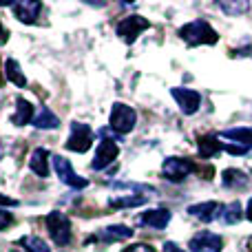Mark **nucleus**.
I'll return each mask as SVG.
<instances>
[{
  "label": "nucleus",
  "mask_w": 252,
  "mask_h": 252,
  "mask_svg": "<svg viewBox=\"0 0 252 252\" xmlns=\"http://www.w3.org/2000/svg\"><path fill=\"white\" fill-rule=\"evenodd\" d=\"M135 122H137V113H135L128 104H122V102L113 104L109 124H111V128H113L115 133H120V135L130 133V130L135 128Z\"/></svg>",
  "instance_id": "f03ea898"
},
{
  "label": "nucleus",
  "mask_w": 252,
  "mask_h": 252,
  "mask_svg": "<svg viewBox=\"0 0 252 252\" xmlns=\"http://www.w3.org/2000/svg\"><path fill=\"white\" fill-rule=\"evenodd\" d=\"M93 144V130L89 128V124L73 122L71 124V133L66 139V148L73 153H87Z\"/></svg>",
  "instance_id": "423d86ee"
},
{
  "label": "nucleus",
  "mask_w": 252,
  "mask_h": 252,
  "mask_svg": "<svg viewBox=\"0 0 252 252\" xmlns=\"http://www.w3.org/2000/svg\"><path fill=\"white\" fill-rule=\"evenodd\" d=\"M217 7L221 9L223 13H228V16H241L244 11H248L250 4L246 2V0H237V2H226V0H223V2H219Z\"/></svg>",
  "instance_id": "393cba45"
},
{
  "label": "nucleus",
  "mask_w": 252,
  "mask_h": 252,
  "mask_svg": "<svg viewBox=\"0 0 252 252\" xmlns=\"http://www.w3.org/2000/svg\"><path fill=\"white\" fill-rule=\"evenodd\" d=\"M164 252H184V250L179 248L177 244H173V241H166V244H164Z\"/></svg>",
  "instance_id": "cd10ccee"
},
{
  "label": "nucleus",
  "mask_w": 252,
  "mask_h": 252,
  "mask_svg": "<svg viewBox=\"0 0 252 252\" xmlns=\"http://www.w3.org/2000/svg\"><path fill=\"white\" fill-rule=\"evenodd\" d=\"M128 190L130 192H118V195H111L109 204L113 206V208H135V206H142L144 201L148 199L146 195H135V190H139V186H130L128 184Z\"/></svg>",
  "instance_id": "ddd939ff"
},
{
  "label": "nucleus",
  "mask_w": 252,
  "mask_h": 252,
  "mask_svg": "<svg viewBox=\"0 0 252 252\" xmlns=\"http://www.w3.org/2000/svg\"><path fill=\"white\" fill-rule=\"evenodd\" d=\"M118 155H120V146H118V144H115L111 137H102L91 168L93 170H106L115 159H118Z\"/></svg>",
  "instance_id": "6e6552de"
},
{
  "label": "nucleus",
  "mask_w": 252,
  "mask_h": 252,
  "mask_svg": "<svg viewBox=\"0 0 252 252\" xmlns=\"http://www.w3.org/2000/svg\"><path fill=\"white\" fill-rule=\"evenodd\" d=\"M188 248H190V252H221L223 239L210 230H201L190 239Z\"/></svg>",
  "instance_id": "9d476101"
},
{
  "label": "nucleus",
  "mask_w": 252,
  "mask_h": 252,
  "mask_svg": "<svg viewBox=\"0 0 252 252\" xmlns=\"http://www.w3.org/2000/svg\"><path fill=\"white\" fill-rule=\"evenodd\" d=\"M170 221V213L166 208H155V210H146L144 215L137 217L139 226H148L153 230H164Z\"/></svg>",
  "instance_id": "f8f14e48"
},
{
  "label": "nucleus",
  "mask_w": 252,
  "mask_h": 252,
  "mask_svg": "<svg viewBox=\"0 0 252 252\" xmlns=\"http://www.w3.org/2000/svg\"><path fill=\"white\" fill-rule=\"evenodd\" d=\"M13 221V217L9 213H4V210H0V230H4V228L9 226V223Z\"/></svg>",
  "instance_id": "bb28decb"
},
{
  "label": "nucleus",
  "mask_w": 252,
  "mask_h": 252,
  "mask_svg": "<svg viewBox=\"0 0 252 252\" xmlns=\"http://www.w3.org/2000/svg\"><path fill=\"white\" fill-rule=\"evenodd\" d=\"M170 95L175 97L177 106L182 109V113H186V115L197 113V111H199V106H201V95L197 91H192V89L175 87V89H170Z\"/></svg>",
  "instance_id": "1a4fd4ad"
},
{
  "label": "nucleus",
  "mask_w": 252,
  "mask_h": 252,
  "mask_svg": "<svg viewBox=\"0 0 252 252\" xmlns=\"http://www.w3.org/2000/svg\"><path fill=\"white\" fill-rule=\"evenodd\" d=\"M184 42H188L190 47H199V44H215L219 40L217 31L208 25L206 20H192L188 25H184L179 29Z\"/></svg>",
  "instance_id": "f257e3e1"
},
{
  "label": "nucleus",
  "mask_w": 252,
  "mask_h": 252,
  "mask_svg": "<svg viewBox=\"0 0 252 252\" xmlns=\"http://www.w3.org/2000/svg\"><path fill=\"white\" fill-rule=\"evenodd\" d=\"M148 27H151V22L146 20V18L142 16H128V18H122V20L118 22V35L124 40L126 44H133L135 40L139 38V33L142 31H146Z\"/></svg>",
  "instance_id": "20e7f679"
},
{
  "label": "nucleus",
  "mask_w": 252,
  "mask_h": 252,
  "mask_svg": "<svg viewBox=\"0 0 252 252\" xmlns=\"http://www.w3.org/2000/svg\"><path fill=\"white\" fill-rule=\"evenodd\" d=\"M122 252H155L151 248V246H146V244H135V246H128V248H124Z\"/></svg>",
  "instance_id": "a878e982"
},
{
  "label": "nucleus",
  "mask_w": 252,
  "mask_h": 252,
  "mask_svg": "<svg viewBox=\"0 0 252 252\" xmlns=\"http://www.w3.org/2000/svg\"><path fill=\"white\" fill-rule=\"evenodd\" d=\"M248 246H250V248H252V239H250V241H248Z\"/></svg>",
  "instance_id": "2f4dec72"
},
{
  "label": "nucleus",
  "mask_w": 252,
  "mask_h": 252,
  "mask_svg": "<svg viewBox=\"0 0 252 252\" xmlns=\"http://www.w3.org/2000/svg\"><path fill=\"white\" fill-rule=\"evenodd\" d=\"M223 139H232L244 148H252V128H228L221 133Z\"/></svg>",
  "instance_id": "aec40b11"
},
{
  "label": "nucleus",
  "mask_w": 252,
  "mask_h": 252,
  "mask_svg": "<svg viewBox=\"0 0 252 252\" xmlns=\"http://www.w3.org/2000/svg\"><path fill=\"white\" fill-rule=\"evenodd\" d=\"M192 170H195V164L190 159H184V157H168V159H164V166H161L164 177L175 184L184 182Z\"/></svg>",
  "instance_id": "39448f33"
},
{
  "label": "nucleus",
  "mask_w": 252,
  "mask_h": 252,
  "mask_svg": "<svg viewBox=\"0 0 252 252\" xmlns=\"http://www.w3.org/2000/svg\"><path fill=\"white\" fill-rule=\"evenodd\" d=\"M20 246H25L27 252H51L49 250V246L44 244L40 237H33V235H27L20 239Z\"/></svg>",
  "instance_id": "b1692460"
},
{
  "label": "nucleus",
  "mask_w": 252,
  "mask_h": 252,
  "mask_svg": "<svg viewBox=\"0 0 252 252\" xmlns=\"http://www.w3.org/2000/svg\"><path fill=\"white\" fill-rule=\"evenodd\" d=\"M246 217H248V221H252V199L248 201V208H246Z\"/></svg>",
  "instance_id": "7c9ffc66"
},
{
  "label": "nucleus",
  "mask_w": 252,
  "mask_h": 252,
  "mask_svg": "<svg viewBox=\"0 0 252 252\" xmlns=\"http://www.w3.org/2000/svg\"><path fill=\"white\" fill-rule=\"evenodd\" d=\"M241 217H244V208H241L239 201H232V204L223 206V213H221V221L232 226V223H239Z\"/></svg>",
  "instance_id": "5701e85b"
},
{
  "label": "nucleus",
  "mask_w": 252,
  "mask_h": 252,
  "mask_svg": "<svg viewBox=\"0 0 252 252\" xmlns=\"http://www.w3.org/2000/svg\"><path fill=\"white\" fill-rule=\"evenodd\" d=\"M33 126L35 128H58V126H60V120L53 115L51 109L42 106V109L38 111V115L33 118Z\"/></svg>",
  "instance_id": "412c9836"
},
{
  "label": "nucleus",
  "mask_w": 252,
  "mask_h": 252,
  "mask_svg": "<svg viewBox=\"0 0 252 252\" xmlns=\"http://www.w3.org/2000/svg\"><path fill=\"white\" fill-rule=\"evenodd\" d=\"M0 206H18V201H16V199H11V197L0 195Z\"/></svg>",
  "instance_id": "c85d7f7f"
},
{
  "label": "nucleus",
  "mask_w": 252,
  "mask_h": 252,
  "mask_svg": "<svg viewBox=\"0 0 252 252\" xmlns=\"http://www.w3.org/2000/svg\"><path fill=\"white\" fill-rule=\"evenodd\" d=\"M53 166H56V173H58V177L62 179V184H66V186L75 188V190H82V188L89 186L87 179L80 177V175L75 173L73 168H71V161H69V159H64V157L56 155V157H53Z\"/></svg>",
  "instance_id": "0eeeda50"
},
{
  "label": "nucleus",
  "mask_w": 252,
  "mask_h": 252,
  "mask_svg": "<svg viewBox=\"0 0 252 252\" xmlns=\"http://www.w3.org/2000/svg\"><path fill=\"white\" fill-rule=\"evenodd\" d=\"M29 170L38 177H49V151L47 148H35L29 157Z\"/></svg>",
  "instance_id": "2eb2a0df"
},
{
  "label": "nucleus",
  "mask_w": 252,
  "mask_h": 252,
  "mask_svg": "<svg viewBox=\"0 0 252 252\" xmlns=\"http://www.w3.org/2000/svg\"><path fill=\"white\" fill-rule=\"evenodd\" d=\"M221 184H223V188H230V190L246 188L248 186V175L241 173L239 168H228V170H223V175H221Z\"/></svg>",
  "instance_id": "a211bd4d"
},
{
  "label": "nucleus",
  "mask_w": 252,
  "mask_h": 252,
  "mask_svg": "<svg viewBox=\"0 0 252 252\" xmlns=\"http://www.w3.org/2000/svg\"><path fill=\"white\" fill-rule=\"evenodd\" d=\"M11 9H13V13H16V18L20 22H35V18H38L42 4L35 2V0H22V2H13Z\"/></svg>",
  "instance_id": "4468645a"
},
{
  "label": "nucleus",
  "mask_w": 252,
  "mask_h": 252,
  "mask_svg": "<svg viewBox=\"0 0 252 252\" xmlns=\"http://www.w3.org/2000/svg\"><path fill=\"white\" fill-rule=\"evenodd\" d=\"M11 252H20V250H11Z\"/></svg>",
  "instance_id": "473e14b6"
},
{
  "label": "nucleus",
  "mask_w": 252,
  "mask_h": 252,
  "mask_svg": "<svg viewBox=\"0 0 252 252\" xmlns=\"http://www.w3.org/2000/svg\"><path fill=\"white\" fill-rule=\"evenodd\" d=\"M4 42H7V31H4L2 22H0V44H4Z\"/></svg>",
  "instance_id": "c756f323"
},
{
  "label": "nucleus",
  "mask_w": 252,
  "mask_h": 252,
  "mask_svg": "<svg viewBox=\"0 0 252 252\" xmlns=\"http://www.w3.org/2000/svg\"><path fill=\"white\" fill-rule=\"evenodd\" d=\"M47 228H49L51 239L58 246H66L71 241V221L60 210H53V213L47 215Z\"/></svg>",
  "instance_id": "7ed1b4c3"
},
{
  "label": "nucleus",
  "mask_w": 252,
  "mask_h": 252,
  "mask_svg": "<svg viewBox=\"0 0 252 252\" xmlns=\"http://www.w3.org/2000/svg\"><path fill=\"white\" fill-rule=\"evenodd\" d=\"M4 75H7V80H11L16 87H27V78L22 75L20 64H18L16 60H11V58L4 62Z\"/></svg>",
  "instance_id": "4be33fe9"
},
{
  "label": "nucleus",
  "mask_w": 252,
  "mask_h": 252,
  "mask_svg": "<svg viewBox=\"0 0 252 252\" xmlns=\"http://www.w3.org/2000/svg\"><path fill=\"white\" fill-rule=\"evenodd\" d=\"M11 122L16 126H25L33 122V106L25 97H16V113L11 115Z\"/></svg>",
  "instance_id": "f3484780"
},
{
  "label": "nucleus",
  "mask_w": 252,
  "mask_h": 252,
  "mask_svg": "<svg viewBox=\"0 0 252 252\" xmlns=\"http://www.w3.org/2000/svg\"><path fill=\"white\" fill-rule=\"evenodd\" d=\"M133 237V230L128 226H109V228H102L97 232V239L104 241V244H113V241H124V239H130Z\"/></svg>",
  "instance_id": "dca6fc26"
},
{
  "label": "nucleus",
  "mask_w": 252,
  "mask_h": 252,
  "mask_svg": "<svg viewBox=\"0 0 252 252\" xmlns=\"http://www.w3.org/2000/svg\"><path fill=\"white\" fill-rule=\"evenodd\" d=\"M223 213V206L217 204V201H204V204H195V206H188V215L197 217L199 221H215V219H221Z\"/></svg>",
  "instance_id": "9b49d317"
},
{
  "label": "nucleus",
  "mask_w": 252,
  "mask_h": 252,
  "mask_svg": "<svg viewBox=\"0 0 252 252\" xmlns=\"http://www.w3.org/2000/svg\"><path fill=\"white\" fill-rule=\"evenodd\" d=\"M197 151H199L201 157L210 159V157L219 155V153L223 151V144L217 142V137H210V135H201L199 142H197Z\"/></svg>",
  "instance_id": "6ab92c4d"
}]
</instances>
